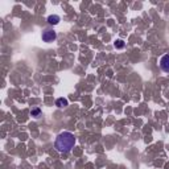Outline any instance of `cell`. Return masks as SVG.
I'll return each instance as SVG.
<instances>
[{
	"label": "cell",
	"instance_id": "7a4b0ae2",
	"mask_svg": "<svg viewBox=\"0 0 169 169\" xmlns=\"http://www.w3.org/2000/svg\"><path fill=\"white\" fill-rule=\"evenodd\" d=\"M55 38H57V34L52 29H45L42 32V41L44 42H53Z\"/></svg>",
	"mask_w": 169,
	"mask_h": 169
},
{
	"label": "cell",
	"instance_id": "52a82bcc",
	"mask_svg": "<svg viewBox=\"0 0 169 169\" xmlns=\"http://www.w3.org/2000/svg\"><path fill=\"white\" fill-rule=\"evenodd\" d=\"M115 48H116V49H121V48H124V41H123V40H118V41L115 42Z\"/></svg>",
	"mask_w": 169,
	"mask_h": 169
},
{
	"label": "cell",
	"instance_id": "5b68a950",
	"mask_svg": "<svg viewBox=\"0 0 169 169\" xmlns=\"http://www.w3.org/2000/svg\"><path fill=\"white\" fill-rule=\"evenodd\" d=\"M67 104H69V102H67V99H65V98H58V99L55 100V106L60 107V108L66 107Z\"/></svg>",
	"mask_w": 169,
	"mask_h": 169
},
{
	"label": "cell",
	"instance_id": "3957f363",
	"mask_svg": "<svg viewBox=\"0 0 169 169\" xmlns=\"http://www.w3.org/2000/svg\"><path fill=\"white\" fill-rule=\"evenodd\" d=\"M158 65H160V69L164 71V73H169V53L164 54L163 57L160 58Z\"/></svg>",
	"mask_w": 169,
	"mask_h": 169
},
{
	"label": "cell",
	"instance_id": "277c9868",
	"mask_svg": "<svg viewBox=\"0 0 169 169\" xmlns=\"http://www.w3.org/2000/svg\"><path fill=\"white\" fill-rule=\"evenodd\" d=\"M60 16L58 15H50L49 17H48V23L50 24V25H57L58 23H60Z\"/></svg>",
	"mask_w": 169,
	"mask_h": 169
},
{
	"label": "cell",
	"instance_id": "8992f818",
	"mask_svg": "<svg viewBox=\"0 0 169 169\" xmlns=\"http://www.w3.org/2000/svg\"><path fill=\"white\" fill-rule=\"evenodd\" d=\"M31 115L33 116V118H40V115H41V110H40V108H37V107L32 108V110H31Z\"/></svg>",
	"mask_w": 169,
	"mask_h": 169
},
{
	"label": "cell",
	"instance_id": "6da1fadb",
	"mask_svg": "<svg viewBox=\"0 0 169 169\" xmlns=\"http://www.w3.org/2000/svg\"><path fill=\"white\" fill-rule=\"evenodd\" d=\"M75 144V137L71 132H61L54 141V148L61 153H69Z\"/></svg>",
	"mask_w": 169,
	"mask_h": 169
}]
</instances>
